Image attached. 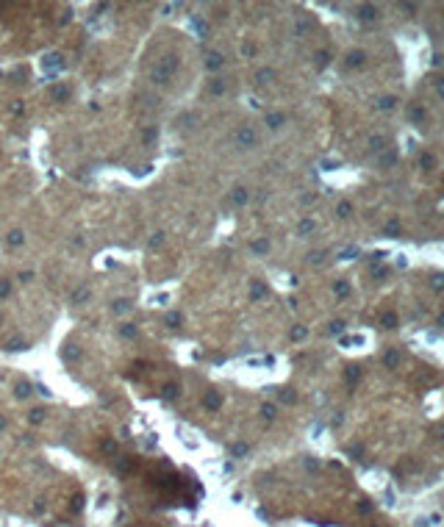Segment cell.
<instances>
[{
	"mask_svg": "<svg viewBox=\"0 0 444 527\" xmlns=\"http://www.w3.org/2000/svg\"><path fill=\"white\" fill-rule=\"evenodd\" d=\"M233 139H236V145H239V147H253V145H256V133H253V128H247V125L239 128Z\"/></svg>",
	"mask_w": 444,
	"mask_h": 527,
	"instance_id": "cell-1",
	"label": "cell"
},
{
	"mask_svg": "<svg viewBox=\"0 0 444 527\" xmlns=\"http://www.w3.org/2000/svg\"><path fill=\"white\" fill-rule=\"evenodd\" d=\"M31 392H33V386L28 380H17L14 383V394L20 397V400H25V397H31Z\"/></svg>",
	"mask_w": 444,
	"mask_h": 527,
	"instance_id": "cell-2",
	"label": "cell"
},
{
	"mask_svg": "<svg viewBox=\"0 0 444 527\" xmlns=\"http://www.w3.org/2000/svg\"><path fill=\"white\" fill-rule=\"evenodd\" d=\"M206 67H209L211 73H214V69H220L222 67V56H220V53H209V56H206Z\"/></svg>",
	"mask_w": 444,
	"mask_h": 527,
	"instance_id": "cell-3",
	"label": "cell"
},
{
	"mask_svg": "<svg viewBox=\"0 0 444 527\" xmlns=\"http://www.w3.org/2000/svg\"><path fill=\"white\" fill-rule=\"evenodd\" d=\"M6 241H9V247H20L22 241H25V233H22V230H11V233L6 236Z\"/></svg>",
	"mask_w": 444,
	"mask_h": 527,
	"instance_id": "cell-4",
	"label": "cell"
},
{
	"mask_svg": "<svg viewBox=\"0 0 444 527\" xmlns=\"http://www.w3.org/2000/svg\"><path fill=\"white\" fill-rule=\"evenodd\" d=\"M89 297H92V292H89L86 286H84V289H75V292H73V303H78V305H81V303H86Z\"/></svg>",
	"mask_w": 444,
	"mask_h": 527,
	"instance_id": "cell-5",
	"label": "cell"
},
{
	"mask_svg": "<svg viewBox=\"0 0 444 527\" xmlns=\"http://www.w3.org/2000/svg\"><path fill=\"white\" fill-rule=\"evenodd\" d=\"M120 336H125V339H136V325L133 322H122L120 325Z\"/></svg>",
	"mask_w": 444,
	"mask_h": 527,
	"instance_id": "cell-6",
	"label": "cell"
},
{
	"mask_svg": "<svg viewBox=\"0 0 444 527\" xmlns=\"http://www.w3.org/2000/svg\"><path fill=\"white\" fill-rule=\"evenodd\" d=\"M131 308H133L131 300H114V311H117V313H128Z\"/></svg>",
	"mask_w": 444,
	"mask_h": 527,
	"instance_id": "cell-7",
	"label": "cell"
},
{
	"mask_svg": "<svg viewBox=\"0 0 444 527\" xmlns=\"http://www.w3.org/2000/svg\"><path fill=\"white\" fill-rule=\"evenodd\" d=\"M6 350H11V353H25L28 350V341H22V339L9 341V347H6Z\"/></svg>",
	"mask_w": 444,
	"mask_h": 527,
	"instance_id": "cell-8",
	"label": "cell"
},
{
	"mask_svg": "<svg viewBox=\"0 0 444 527\" xmlns=\"http://www.w3.org/2000/svg\"><path fill=\"white\" fill-rule=\"evenodd\" d=\"M247 444L245 441H239V444H233V447H230V455H233V458H242V455H247Z\"/></svg>",
	"mask_w": 444,
	"mask_h": 527,
	"instance_id": "cell-9",
	"label": "cell"
},
{
	"mask_svg": "<svg viewBox=\"0 0 444 527\" xmlns=\"http://www.w3.org/2000/svg\"><path fill=\"white\" fill-rule=\"evenodd\" d=\"M164 322L169 325V328H181V322H183V317L178 311H173V313H167V319H164Z\"/></svg>",
	"mask_w": 444,
	"mask_h": 527,
	"instance_id": "cell-10",
	"label": "cell"
},
{
	"mask_svg": "<svg viewBox=\"0 0 444 527\" xmlns=\"http://www.w3.org/2000/svg\"><path fill=\"white\" fill-rule=\"evenodd\" d=\"M233 203H236V205H245V203H247V189H242V186L233 189Z\"/></svg>",
	"mask_w": 444,
	"mask_h": 527,
	"instance_id": "cell-11",
	"label": "cell"
},
{
	"mask_svg": "<svg viewBox=\"0 0 444 527\" xmlns=\"http://www.w3.org/2000/svg\"><path fill=\"white\" fill-rule=\"evenodd\" d=\"M266 125H269L272 131H275V128H281L283 125V114H269V117H266Z\"/></svg>",
	"mask_w": 444,
	"mask_h": 527,
	"instance_id": "cell-12",
	"label": "cell"
},
{
	"mask_svg": "<svg viewBox=\"0 0 444 527\" xmlns=\"http://www.w3.org/2000/svg\"><path fill=\"white\" fill-rule=\"evenodd\" d=\"M275 413H278L275 405H269V402H264V405H261V416L264 419H275Z\"/></svg>",
	"mask_w": 444,
	"mask_h": 527,
	"instance_id": "cell-13",
	"label": "cell"
},
{
	"mask_svg": "<svg viewBox=\"0 0 444 527\" xmlns=\"http://www.w3.org/2000/svg\"><path fill=\"white\" fill-rule=\"evenodd\" d=\"M64 358H67V361H78V358H81V353L75 350L73 344H67V347H64Z\"/></svg>",
	"mask_w": 444,
	"mask_h": 527,
	"instance_id": "cell-14",
	"label": "cell"
},
{
	"mask_svg": "<svg viewBox=\"0 0 444 527\" xmlns=\"http://www.w3.org/2000/svg\"><path fill=\"white\" fill-rule=\"evenodd\" d=\"M53 97H56V100H67L70 97V89L67 86H56V89H53Z\"/></svg>",
	"mask_w": 444,
	"mask_h": 527,
	"instance_id": "cell-15",
	"label": "cell"
},
{
	"mask_svg": "<svg viewBox=\"0 0 444 527\" xmlns=\"http://www.w3.org/2000/svg\"><path fill=\"white\" fill-rule=\"evenodd\" d=\"M220 402H222L220 394H209V397H206V408H220Z\"/></svg>",
	"mask_w": 444,
	"mask_h": 527,
	"instance_id": "cell-16",
	"label": "cell"
},
{
	"mask_svg": "<svg viewBox=\"0 0 444 527\" xmlns=\"http://www.w3.org/2000/svg\"><path fill=\"white\" fill-rule=\"evenodd\" d=\"M45 413H47L45 408H33V411H31V416H28V419H31V422H42V419H45Z\"/></svg>",
	"mask_w": 444,
	"mask_h": 527,
	"instance_id": "cell-17",
	"label": "cell"
},
{
	"mask_svg": "<svg viewBox=\"0 0 444 527\" xmlns=\"http://www.w3.org/2000/svg\"><path fill=\"white\" fill-rule=\"evenodd\" d=\"M9 292H11V280L3 277V280H0V297H9Z\"/></svg>",
	"mask_w": 444,
	"mask_h": 527,
	"instance_id": "cell-18",
	"label": "cell"
},
{
	"mask_svg": "<svg viewBox=\"0 0 444 527\" xmlns=\"http://www.w3.org/2000/svg\"><path fill=\"white\" fill-rule=\"evenodd\" d=\"M178 392H181V389H178L175 383H169V386H164V397H169V400H175V397H178Z\"/></svg>",
	"mask_w": 444,
	"mask_h": 527,
	"instance_id": "cell-19",
	"label": "cell"
},
{
	"mask_svg": "<svg viewBox=\"0 0 444 527\" xmlns=\"http://www.w3.org/2000/svg\"><path fill=\"white\" fill-rule=\"evenodd\" d=\"M164 236H167V233H161V230H158V233H153L150 247H161V244H164Z\"/></svg>",
	"mask_w": 444,
	"mask_h": 527,
	"instance_id": "cell-20",
	"label": "cell"
},
{
	"mask_svg": "<svg viewBox=\"0 0 444 527\" xmlns=\"http://www.w3.org/2000/svg\"><path fill=\"white\" fill-rule=\"evenodd\" d=\"M256 78H258V84H269V78H272V69H261V73H258Z\"/></svg>",
	"mask_w": 444,
	"mask_h": 527,
	"instance_id": "cell-21",
	"label": "cell"
},
{
	"mask_svg": "<svg viewBox=\"0 0 444 527\" xmlns=\"http://www.w3.org/2000/svg\"><path fill=\"white\" fill-rule=\"evenodd\" d=\"M222 89H225V86H222V81H220V78H214V81H211V92H214V94H222Z\"/></svg>",
	"mask_w": 444,
	"mask_h": 527,
	"instance_id": "cell-22",
	"label": "cell"
},
{
	"mask_svg": "<svg viewBox=\"0 0 444 527\" xmlns=\"http://www.w3.org/2000/svg\"><path fill=\"white\" fill-rule=\"evenodd\" d=\"M253 250H256V253H266V250H269V244H266V241H253Z\"/></svg>",
	"mask_w": 444,
	"mask_h": 527,
	"instance_id": "cell-23",
	"label": "cell"
},
{
	"mask_svg": "<svg viewBox=\"0 0 444 527\" xmlns=\"http://www.w3.org/2000/svg\"><path fill=\"white\" fill-rule=\"evenodd\" d=\"M264 294H266V289L261 283H256V286H253V297H264Z\"/></svg>",
	"mask_w": 444,
	"mask_h": 527,
	"instance_id": "cell-24",
	"label": "cell"
},
{
	"mask_svg": "<svg viewBox=\"0 0 444 527\" xmlns=\"http://www.w3.org/2000/svg\"><path fill=\"white\" fill-rule=\"evenodd\" d=\"M361 61H364V53H361V50L358 53H350V64H361Z\"/></svg>",
	"mask_w": 444,
	"mask_h": 527,
	"instance_id": "cell-25",
	"label": "cell"
},
{
	"mask_svg": "<svg viewBox=\"0 0 444 527\" xmlns=\"http://www.w3.org/2000/svg\"><path fill=\"white\" fill-rule=\"evenodd\" d=\"M339 217H350V205H347V203L339 205Z\"/></svg>",
	"mask_w": 444,
	"mask_h": 527,
	"instance_id": "cell-26",
	"label": "cell"
},
{
	"mask_svg": "<svg viewBox=\"0 0 444 527\" xmlns=\"http://www.w3.org/2000/svg\"><path fill=\"white\" fill-rule=\"evenodd\" d=\"M145 142H156V128H150V131H145Z\"/></svg>",
	"mask_w": 444,
	"mask_h": 527,
	"instance_id": "cell-27",
	"label": "cell"
},
{
	"mask_svg": "<svg viewBox=\"0 0 444 527\" xmlns=\"http://www.w3.org/2000/svg\"><path fill=\"white\" fill-rule=\"evenodd\" d=\"M20 280H22V283H31V280H33V272H22Z\"/></svg>",
	"mask_w": 444,
	"mask_h": 527,
	"instance_id": "cell-28",
	"label": "cell"
},
{
	"mask_svg": "<svg viewBox=\"0 0 444 527\" xmlns=\"http://www.w3.org/2000/svg\"><path fill=\"white\" fill-rule=\"evenodd\" d=\"M311 228H314V225H311V222H303V225H300V233H309V230H311Z\"/></svg>",
	"mask_w": 444,
	"mask_h": 527,
	"instance_id": "cell-29",
	"label": "cell"
},
{
	"mask_svg": "<svg viewBox=\"0 0 444 527\" xmlns=\"http://www.w3.org/2000/svg\"><path fill=\"white\" fill-rule=\"evenodd\" d=\"M3 425H6V419H3V416H0V430H3Z\"/></svg>",
	"mask_w": 444,
	"mask_h": 527,
	"instance_id": "cell-30",
	"label": "cell"
}]
</instances>
